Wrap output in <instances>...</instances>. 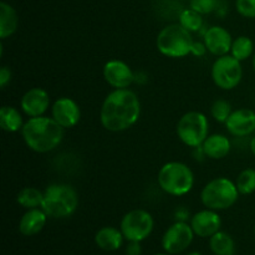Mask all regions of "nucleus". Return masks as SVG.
<instances>
[{
    "label": "nucleus",
    "mask_w": 255,
    "mask_h": 255,
    "mask_svg": "<svg viewBox=\"0 0 255 255\" xmlns=\"http://www.w3.org/2000/svg\"><path fill=\"white\" fill-rule=\"evenodd\" d=\"M254 233H255V228H254Z\"/></svg>",
    "instance_id": "e433bc0d"
},
{
    "label": "nucleus",
    "mask_w": 255,
    "mask_h": 255,
    "mask_svg": "<svg viewBox=\"0 0 255 255\" xmlns=\"http://www.w3.org/2000/svg\"><path fill=\"white\" fill-rule=\"evenodd\" d=\"M178 22L184 27L186 30H188L189 32H196L203 27V17L202 14L197 12L193 9H184L182 10V12L179 14Z\"/></svg>",
    "instance_id": "393cba45"
},
{
    "label": "nucleus",
    "mask_w": 255,
    "mask_h": 255,
    "mask_svg": "<svg viewBox=\"0 0 255 255\" xmlns=\"http://www.w3.org/2000/svg\"><path fill=\"white\" fill-rule=\"evenodd\" d=\"M253 67H254V71H255V54H254V56H253Z\"/></svg>",
    "instance_id": "f704fd0d"
},
{
    "label": "nucleus",
    "mask_w": 255,
    "mask_h": 255,
    "mask_svg": "<svg viewBox=\"0 0 255 255\" xmlns=\"http://www.w3.org/2000/svg\"><path fill=\"white\" fill-rule=\"evenodd\" d=\"M64 129L52 117H30L24 124L21 136L31 151L47 153L61 143Z\"/></svg>",
    "instance_id": "f03ea898"
},
{
    "label": "nucleus",
    "mask_w": 255,
    "mask_h": 255,
    "mask_svg": "<svg viewBox=\"0 0 255 255\" xmlns=\"http://www.w3.org/2000/svg\"><path fill=\"white\" fill-rule=\"evenodd\" d=\"M154 221L151 213L144 209H132L121 219L120 229L128 242H142L151 236Z\"/></svg>",
    "instance_id": "1a4fd4ad"
},
{
    "label": "nucleus",
    "mask_w": 255,
    "mask_h": 255,
    "mask_svg": "<svg viewBox=\"0 0 255 255\" xmlns=\"http://www.w3.org/2000/svg\"><path fill=\"white\" fill-rule=\"evenodd\" d=\"M254 52V44L251 37L248 36H238L233 40L231 49V55L236 57L239 61L249 59Z\"/></svg>",
    "instance_id": "b1692460"
},
{
    "label": "nucleus",
    "mask_w": 255,
    "mask_h": 255,
    "mask_svg": "<svg viewBox=\"0 0 255 255\" xmlns=\"http://www.w3.org/2000/svg\"><path fill=\"white\" fill-rule=\"evenodd\" d=\"M104 79L114 90L128 89L134 80V74L129 65L121 60H110L105 64Z\"/></svg>",
    "instance_id": "9b49d317"
},
{
    "label": "nucleus",
    "mask_w": 255,
    "mask_h": 255,
    "mask_svg": "<svg viewBox=\"0 0 255 255\" xmlns=\"http://www.w3.org/2000/svg\"><path fill=\"white\" fill-rule=\"evenodd\" d=\"M19 25V17L14 7L7 2H0V39L5 40L15 34Z\"/></svg>",
    "instance_id": "aec40b11"
},
{
    "label": "nucleus",
    "mask_w": 255,
    "mask_h": 255,
    "mask_svg": "<svg viewBox=\"0 0 255 255\" xmlns=\"http://www.w3.org/2000/svg\"><path fill=\"white\" fill-rule=\"evenodd\" d=\"M199 148L203 152L204 156L209 157V158L222 159L229 154L232 149V143L228 137L224 134L213 133L207 137L206 141Z\"/></svg>",
    "instance_id": "a211bd4d"
},
{
    "label": "nucleus",
    "mask_w": 255,
    "mask_h": 255,
    "mask_svg": "<svg viewBox=\"0 0 255 255\" xmlns=\"http://www.w3.org/2000/svg\"><path fill=\"white\" fill-rule=\"evenodd\" d=\"M51 117L64 128H72L81 119V110L70 97H60L52 104Z\"/></svg>",
    "instance_id": "f8f14e48"
},
{
    "label": "nucleus",
    "mask_w": 255,
    "mask_h": 255,
    "mask_svg": "<svg viewBox=\"0 0 255 255\" xmlns=\"http://www.w3.org/2000/svg\"><path fill=\"white\" fill-rule=\"evenodd\" d=\"M194 236L196 234L191 224L177 221L164 232L162 237V248L168 254H179L189 248Z\"/></svg>",
    "instance_id": "9d476101"
},
{
    "label": "nucleus",
    "mask_w": 255,
    "mask_h": 255,
    "mask_svg": "<svg viewBox=\"0 0 255 255\" xmlns=\"http://www.w3.org/2000/svg\"><path fill=\"white\" fill-rule=\"evenodd\" d=\"M47 214L42 208L27 209L24 216L20 218L19 232L25 237H32L39 234L44 229L47 222Z\"/></svg>",
    "instance_id": "f3484780"
},
{
    "label": "nucleus",
    "mask_w": 255,
    "mask_h": 255,
    "mask_svg": "<svg viewBox=\"0 0 255 255\" xmlns=\"http://www.w3.org/2000/svg\"><path fill=\"white\" fill-rule=\"evenodd\" d=\"M50 107V96L46 90L41 87H32L22 95L20 100V109L26 116L40 117Z\"/></svg>",
    "instance_id": "4468645a"
},
{
    "label": "nucleus",
    "mask_w": 255,
    "mask_h": 255,
    "mask_svg": "<svg viewBox=\"0 0 255 255\" xmlns=\"http://www.w3.org/2000/svg\"><path fill=\"white\" fill-rule=\"evenodd\" d=\"M193 37L181 24H169L158 32L156 45L162 55L172 59H182L192 54Z\"/></svg>",
    "instance_id": "39448f33"
},
{
    "label": "nucleus",
    "mask_w": 255,
    "mask_h": 255,
    "mask_svg": "<svg viewBox=\"0 0 255 255\" xmlns=\"http://www.w3.org/2000/svg\"><path fill=\"white\" fill-rule=\"evenodd\" d=\"M203 42L207 47V51L219 57L231 54L233 37L226 27L214 25V26L208 27L207 31L204 32Z\"/></svg>",
    "instance_id": "ddd939ff"
},
{
    "label": "nucleus",
    "mask_w": 255,
    "mask_h": 255,
    "mask_svg": "<svg viewBox=\"0 0 255 255\" xmlns=\"http://www.w3.org/2000/svg\"><path fill=\"white\" fill-rule=\"evenodd\" d=\"M219 0H191L189 7L196 10L197 12L202 15H207L209 12H213L218 7Z\"/></svg>",
    "instance_id": "cd10ccee"
},
{
    "label": "nucleus",
    "mask_w": 255,
    "mask_h": 255,
    "mask_svg": "<svg viewBox=\"0 0 255 255\" xmlns=\"http://www.w3.org/2000/svg\"><path fill=\"white\" fill-rule=\"evenodd\" d=\"M236 182L226 177L209 181L201 192V201L206 208L212 211H226L233 207L239 198Z\"/></svg>",
    "instance_id": "423d86ee"
},
{
    "label": "nucleus",
    "mask_w": 255,
    "mask_h": 255,
    "mask_svg": "<svg viewBox=\"0 0 255 255\" xmlns=\"http://www.w3.org/2000/svg\"><path fill=\"white\" fill-rule=\"evenodd\" d=\"M224 125L232 136H249L255 131V112L249 109L236 110Z\"/></svg>",
    "instance_id": "dca6fc26"
},
{
    "label": "nucleus",
    "mask_w": 255,
    "mask_h": 255,
    "mask_svg": "<svg viewBox=\"0 0 255 255\" xmlns=\"http://www.w3.org/2000/svg\"><path fill=\"white\" fill-rule=\"evenodd\" d=\"M141 102L129 89H116L110 92L102 102L100 121L110 132H122L131 128L139 119Z\"/></svg>",
    "instance_id": "f257e3e1"
},
{
    "label": "nucleus",
    "mask_w": 255,
    "mask_h": 255,
    "mask_svg": "<svg viewBox=\"0 0 255 255\" xmlns=\"http://www.w3.org/2000/svg\"><path fill=\"white\" fill-rule=\"evenodd\" d=\"M124 239L125 237L121 229H117L115 227H104L97 231L95 236V243L102 251L115 252L121 248Z\"/></svg>",
    "instance_id": "6ab92c4d"
},
{
    "label": "nucleus",
    "mask_w": 255,
    "mask_h": 255,
    "mask_svg": "<svg viewBox=\"0 0 255 255\" xmlns=\"http://www.w3.org/2000/svg\"><path fill=\"white\" fill-rule=\"evenodd\" d=\"M177 136L186 146L198 148L209 136V122L204 114L189 111L179 119L176 127Z\"/></svg>",
    "instance_id": "0eeeda50"
},
{
    "label": "nucleus",
    "mask_w": 255,
    "mask_h": 255,
    "mask_svg": "<svg viewBox=\"0 0 255 255\" xmlns=\"http://www.w3.org/2000/svg\"><path fill=\"white\" fill-rule=\"evenodd\" d=\"M141 242H128L126 247V255H141Z\"/></svg>",
    "instance_id": "7c9ffc66"
},
{
    "label": "nucleus",
    "mask_w": 255,
    "mask_h": 255,
    "mask_svg": "<svg viewBox=\"0 0 255 255\" xmlns=\"http://www.w3.org/2000/svg\"><path fill=\"white\" fill-rule=\"evenodd\" d=\"M212 80L217 87L222 90H233L241 84L243 77V67L239 60L231 54L217 57L212 65Z\"/></svg>",
    "instance_id": "6e6552de"
},
{
    "label": "nucleus",
    "mask_w": 255,
    "mask_h": 255,
    "mask_svg": "<svg viewBox=\"0 0 255 255\" xmlns=\"http://www.w3.org/2000/svg\"><path fill=\"white\" fill-rule=\"evenodd\" d=\"M77 206L79 196L70 184L54 183L44 191L41 208L50 218H67L76 212Z\"/></svg>",
    "instance_id": "7ed1b4c3"
},
{
    "label": "nucleus",
    "mask_w": 255,
    "mask_h": 255,
    "mask_svg": "<svg viewBox=\"0 0 255 255\" xmlns=\"http://www.w3.org/2000/svg\"><path fill=\"white\" fill-rule=\"evenodd\" d=\"M157 182L164 193L181 197L192 191L194 186V174L186 163L172 161L161 167Z\"/></svg>",
    "instance_id": "20e7f679"
},
{
    "label": "nucleus",
    "mask_w": 255,
    "mask_h": 255,
    "mask_svg": "<svg viewBox=\"0 0 255 255\" xmlns=\"http://www.w3.org/2000/svg\"><path fill=\"white\" fill-rule=\"evenodd\" d=\"M232 112V105L226 100H216L211 107L212 117L219 124H226Z\"/></svg>",
    "instance_id": "bb28decb"
},
{
    "label": "nucleus",
    "mask_w": 255,
    "mask_h": 255,
    "mask_svg": "<svg viewBox=\"0 0 255 255\" xmlns=\"http://www.w3.org/2000/svg\"><path fill=\"white\" fill-rule=\"evenodd\" d=\"M156 255H172V254H168V253H167V254H156Z\"/></svg>",
    "instance_id": "c9c22d12"
},
{
    "label": "nucleus",
    "mask_w": 255,
    "mask_h": 255,
    "mask_svg": "<svg viewBox=\"0 0 255 255\" xmlns=\"http://www.w3.org/2000/svg\"><path fill=\"white\" fill-rule=\"evenodd\" d=\"M44 201V192L35 187H25L17 193L16 202L26 209L41 208Z\"/></svg>",
    "instance_id": "5701e85b"
},
{
    "label": "nucleus",
    "mask_w": 255,
    "mask_h": 255,
    "mask_svg": "<svg viewBox=\"0 0 255 255\" xmlns=\"http://www.w3.org/2000/svg\"><path fill=\"white\" fill-rule=\"evenodd\" d=\"M0 126L5 132H17L21 131L24 127L22 116L15 107L2 106L0 109Z\"/></svg>",
    "instance_id": "412c9836"
},
{
    "label": "nucleus",
    "mask_w": 255,
    "mask_h": 255,
    "mask_svg": "<svg viewBox=\"0 0 255 255\" xmlns=\"http://www.w3.org/2000/svg\"><path fill=\"white\" fill-rule=\"evenodd\" d=\"M10 80H11V71L7 66H1L0 69V87L5 89L6 85L9 84Z\"/></svg>",
    "instance_id": "c756f323"
},
{
    "label": "nucleus",
    "mask_w": 255,
    "mask_h": 255,
    "mask_svg": "<svg viewBox=\"0 0 255 255\" xmlns=\"http://www.w3.org/2000/svg\"><path fill=\"white\" fill-rule=\"evenodd\" d=\"M236 186L239 193L243 196H248L255 192V169L247 168L243 169L238 174L236 179Z\"/></svg>",
    "instance_id": "a878e982"
},
{
    "label": "nucleus",
    "mask_w": 255,
    "mask_h": 255,
    "mask_svg": "<svg viewBox=\"0 0 255 255\" xmlns=\"http://www.w3.org/2000/svg\"><path fill=\"white\" fill-rule=\"evenodd\" d=\"M207 51L206 45L201 44V42H193V46H192V54L196 55V56H202L204 55V52Z\"/></svg>",
    "instance_id": "2f4dec72"
},
{
    "label": "nucleus",
    "mask_w": 255,
    "mask_h": 255,
    "mask_svg": "<svg viewBox=\"0 0 255 255\" xmlns=\"http://www.w3.org/2000/svg\"><path fill=\"white\" fill-rule=\"evenodd\" d=\"M236 7L242 16L255 19V0H236Z\"/></svg>",
    "instance_id": "c85d7f7f"
},
{
    "label": "nucleus",
    "mask_w": 255,
    "mask_h": 255,
    "mask_svg": "<svg viewBox=\"0 0 255 255\" xmlns=\"http://www.w3.org/2000/svg\"><path fill=\"white\" fill-rule=\"evenodd\" d=\"M249 148H251L252 153H253L254 157H255V136L251 139V143H249Z\"/></svg>",
    "instance_id": "473e14b6"
},
{
    "label": "nucleus",
    "mask_w": 255,
    "mask_h": 255,
    "mask_svg": "<svg viewBox=\"0 0 255 255\" xmlns=\"http://www.w3.org/2000/svg\"><path fill=\"white\" fill-rule=\"evenodd\" d=\"M191 227L194 234L201 238H211L212 236L221 231L222 219L217 211L203 209L194 214L191 218Z\"/></svg>",
    "instance_id": "2eb2a0df"
},
{
    "label": "nucleus",
    "mask_w": 255,
    "mask_h": 255,
    "mask_svg": "<svg viewBox=\"0 0 255 255\" xmlns=\"http://www.w3.org/2000/svg\"><path fill=\"white\" fill-rule=\"evenodd\" d=\"M187 255H202L201 253H197V252H193V253H189V254H187Z\"/></svg>",
    "instance_id": "72a5a7b5"
},
{
    "label": "nucleus",
    "mask_w": 255,
    "mask_h": 255,
    "mask_svg": "<svg viewBox=\"0 0 255 255\" xmlns=\"http://www.w3.org/2000/svg\"><path fill=\"white\" fill-rule=\"evenodd\" d=\"M209 248L214 255H234L236 243L233 238L226 232H217L209 238Z\"/></svg>",
    "instance_id": "4be33fe9"
}]
</instances>
